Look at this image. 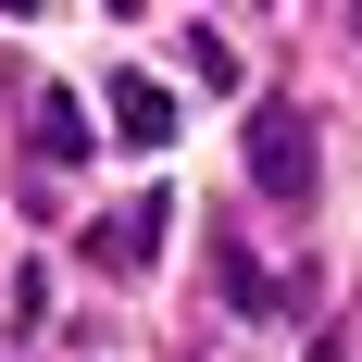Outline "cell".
<instances>
[{
    "mask_svg": "<svg viewBox=\"0 0 362 362\" xmlns=\"http://www.w3.org/2000/svg\"><path fill=\"white\" fill-rule=\"evenodd\" d=\"M163 225H175V200H163V187H150V200H125V213H112V225H100V238H88V250H100V262H112V275H138V262H150V250H163Z\"/></svg>",
    "mask_w": 362,
    "mask_h": 362,
    "instance_id": "3957f363",
    "label": "cell"
},
{
    "mask_svg": "<svg viewBox=\"0 0 362 362\" xmlns=\"http://www.w3.org/2000/svg\"><path fill=\"white\" fill-rule=\"evenodd\" d=\"M112 138H125V150H163V138H175V88H163V75H112Z\"/></svg>",
    "mask_w": 362,
    "mask_h": 362,
    "instance_id": "7a4b0ae2",
    "label": "cell"
},
{
    "mask_svg": "<svg viewBox=\"0 0 362 362\" xmlns=\"http://www.w3.org/2000/svg\"><path fill=\"white\" fill-rule=\"evenodd\" d=\"M238 163H250V187L262 200H313V112H288V100H262L250 112V138H238Z\"/></svg>",
    "mask_w": 362,
    "mask_h": 362,
    "instance_id": "6da1fadb",
    "label": "cell"
},
{
    "mask_svg": "<svg viewBox=\"0 0 362 362\" xmlns=\"http://www.w3.org/2000/svg\"><path fill=\"white\" fill-rule=\"evenodd\" d=\"M37 150H63V163H88V112H75L63 88H50V100H37Z\"/></svg>",
    "mask_w": 362,
    "mask_h": 362,
    "instance_id": "277c9868",
    "label": "cell"
}]
</instances>
